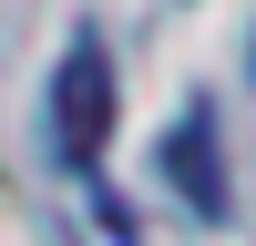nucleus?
<instances>
[{"instance_id": "1", "label": "nucleus", "mask_w": 256, "mask_h": 246, "mask_svg": "<svg viewBox=\"0 0 256 246\" xmlns=\"http://www.w3.org/2000/svg\"><path fill=\"white\" fill-rule=\"evenodd\" d=\"M41 134H52V164H62V174H92L102 144H113V52H102L92 31L52 62V113H41Z\"/></svg>"}, {"instance_id": "2", "label": "nucleus", "mask_w": 256, "mask_h": 246, "mask_svg": "<svg viewBox=\"0 0 256 246\" xmlns=\"http://www.w3.org/2000/svg\"><path fill=\"white\" fill-rule=\"evenodd\" d=\"M164 184H174L195 216H226V174H216V113H205V102L174 123V134H164Z\"/></svg>"}]
</instances>
